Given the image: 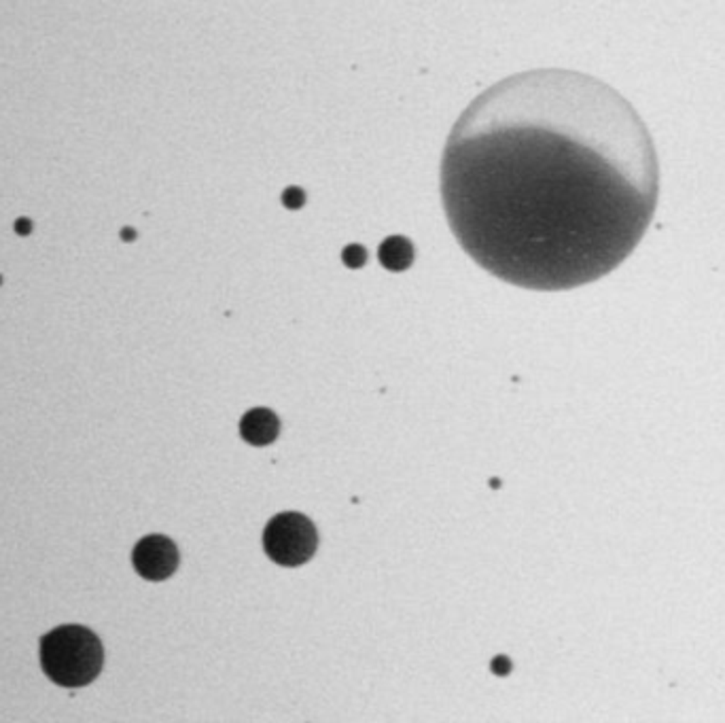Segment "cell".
<instances>
[{"label": "cell", "mask_w": 725, "mask_h": 723, "mask_svg": "<svg viewBox=\"0 0 725 723\" xmlns=\"http://www.w3.org/2000/svg\"><path fill=\"white\" fill-rule=\"evenodd\" d=\"M15 231H18L20 235H28V233L32 231V221H28V219H18V221H15Z\"/></svg>", "instance_id": "30bf717a"}, {"label": "cell", "mask_w": 725, "mask_h": 723, "mask_svg": "<svg viewBox=\"0 0 725 723\" xmlns=\"http://www.w3.org/2000/svg\"><path fill=\"white\" fill-rule=\"evenodd\" d=\"M280 433L278 416L268 408H255L240 420V435L251 445H270Z\"/></svg>", "instance_id": "5b68a950"}, {"label": "cell", "mask_w": 725, "mask_h": 723, "mask_svg": "<svg viewBox=\"0 0 725 723\" xmlns=\"http://www.w3.org/2000/svg\"><path fill=\"white\" fill-rule=\"evenodd\" d=\"M104 662L100 639L83 626H60L41 639V666L62 687L91 683Z\"/></svg>", "instance_id": "7a4b0ae2"}, {"label": "cell", "mask_w": 725, "mask_h": 723, "mask_svg": "<svg viewBox=\"0 0 725 723\" xmlns=\"http://www.w3.org/2000/svg\"><path fill=\"white\" fill-rule=\"evenodd\" d=\"M378 259L391 272L407 270L412 266V261H414V247H412L410 240L403 237V235H391L380 245Z\"/></svg>", "instance_id": "8992f818"}, {"label": "cell", "mask_w": 725, "mask_h": 723, "mask_svg": "<svg viewBox=\"0 0 725 723\" xmlns=\"http://www.w3.org/2000/svg\"><path fill=\"white\" fill-rule=\"evenodd\" d=\"M509 670H511V662L505 656H499V658L492 660V672L495 675L505 677V675H509Z\"/></svg>", "instance_id": "9c48e42d"}, {"label": "cell", "mask_w": 725, "mask_h": 723, "mask_svg": "<svg viewBox=\"0 0 725 723\" xmlns=\"http://www.w3.org/2000/svg\"><path fill=\"white\" fill-rule=\"evenodd\" d=\"M132 562L141 577L149 581H164L178 566V549L168 537L149 535L136 543Z\"/></svg>", "instance_id": "277c9868"}, {"label": "cell", "mask_w": 725, "mask_h": 723, "mask_svg": "<svg viewBox=\"0 0 725 723\" xmlns=\"http://www.w3.org/2000/svg\"><path fill=\"white\" fill-rule=\"evenodd\" d=\"M658 193L639 112L573 70H528L479 93L441 159L443 210L464 253L533 291L583 287L622 266Z\"/></svg>", "instance_id": "6da1fadb"}, {"label": "cell", "mask_w": 725, "mask_h": 723, "mask_svg": "<svg viewBox=\"0 0 725 723\" xmlns=\"http://www.w3.org/2000/svg\"><path fill=\"white\" fill-rule=\"evenodd\" d=\"M303 202H306V195H303V191H301L299 187H289V189L282 193V204H285L287 208H291V210L301 208Z\"/></svg>", "instance_id": "ba28073f"}, {"label": "cell", "mask_w": 725, "mask_h": 723, "mask_svg": "<svg viewBox=\"0 0 725 723\" xmlns=\"http://www.w3.org/2000/svg\"><path fill=\"white\" fill-rule=\"evenodd\" d=\"M121 235H124V240H132L136 233H134L132 229H124V231H121Z\"/></svg>", "instance_id": "8fae6325"}, {"label": "cell", "mask_w": 725, "mask_h": 723, "mask_svg": "<svg viewBox=\"0 0 725 723\" xmlns=\"http://www.w3.org/2000/svg\"><path fill=\"white\" fill-rule=\"evenodd\" d=\"M318 535L310 518L295 512L274 516L263 530V549L280 566H301L316 554Z\"/></svg>", "instance_id": "3957f363"}, {"label": "cell", "mask_w": 725, "mask_h": 723, "mask_svg": "<svg viewBox=\"0 0 725 723\" xmlns=\"http://www.w3.org/2000/svg\"><path fill=\"white\" fill-rule=\"evenodd\" d=\"M341 257H344V263L348 268H360V266H365V261H367V251L362 249V247H358V245H350V247L344 249Z\"/></svg>", "instance_id": "52a82bcc"}]
</instances>
